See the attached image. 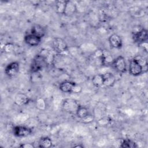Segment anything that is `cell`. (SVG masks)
I'll return each instance as SVG.
<instances>
[{"instance_id":"cell-1","label":"cell","mask_w":148,"mask_h":148,"mask_svg":"<svg viewBox=\"0 0 148 148\" xmlns=\"http://www.w3.org/2000/svg\"><path fill=\"white\" fill-rule=\"evenodd\" d=\"M47 64V58L42 54H37L33 59L31 65V71L37 73L42 71Z\"/></svg>"},{"instance_id":"cell-2","label":"cell","mask_w":148,"mask_h":148,"mask_svg":"<svg viewBox=\"0 0 148 148\" xmlns=\"http://www.w3.org/2000/svg\"><path fill=\"white\" fill-rule=\"evenodd\" d=\"M143 71V67L139 59L134 58L130 61L128 72L129 73L134 76H138L141 75Z\"/></svg>"},{"instance_id":"cell-3","label":"cell","mask_w":148,"mask_h":148,"mask_svg":"<svg viewBox=\"0 0 148 148\" xmlns=\"http://www.w3.org/2000/svg\"><path fill=\"white\" fill-rule=\"evenodd\" d=\"M112 64L115 70L120 73H124L127 71L125 60L122 56H119L113 59Z\"/></svg>"},{"instance_id":"cell-4","label":"cell","mask_w":148,"mask_h":148,"mask_svg":"<svg viewBox=\"0 0 148 148\" xmlns=\"http://www.w3.org/2000/svg\"><path fill=\"white\" fill-rule=\"evenodd\" d=\"M53 47L57 53H62L68 49V46L64 39L61 38H55L53 40Z\"/></svg>"},{"instance_id":"cell-5","label":"cell","mask_w":148,"mask_h":148,"mask_svg":"<svg viewBox=\"0 0 148 148\" xmlns=\"http://www.w3.org/2000/svg\"><path fill=\"white\" fill-rule=\"evenodd\" d=\"M12 131L13 135L18 138L28 136L32 132V130L31 128L23 125H16L13 128Z\"/></svg>"},{"instance_id":"cell-6","label":"cell","mask_w":148,"mask_h":148,"mask_svg":"<svg viewBox=\"0 0 148 148\" xmlns=\"http://www.w3.org/2000/svg\"><path fill=\"white\" fill-rule=\"evenodd\" d=\"M20 71V64L17 61L11 62L8 64L5 68V73L9 77L16 76Z\"/></svg>"},{"instance_id":"cell-7","label":"cell","mask_w":148,"mask_h":148,"mask_svg":"<svg viewBox=\"0 0 148 148\" xmlns=\"http://www.w3.org/2000/svg\"><path fill=\"white\" fill-rule=\"evenodd\" d=\"M132 38L134 41L139 45L147 42L148 39V33L147 29L143 28L140 30L135 32L133 34Z\"/></svg>"},{"instance_id":"cell-8","label":"cell","mask_w":148,"mask_h":148,"mask_svg":"<svg viewBox=\"0 0 148 148\" xmlns=\"http://www.w3.org/2000/svg\"><path fill=\"white\" fill-rule=\"evenodd\" d=\"M42 38L38 36H36L31 33L26 34L24 37V40L25 43L29 46H37L40 42Z\"/></svg>"},{"instance_id":"cell-9","label":"cell","mask_w":148,"mask_h":148,"mask_svg":"<svg viewBox=\"0 0 148 148\" xmlns=\"http://www.w3.org/2000/svg\"><path fill=\"white\" fill-rule=\"evenodd\" d=\"M110 46L114 49H120L123 46V41L121 37L116 34H113L108 38Z\"/></svg>"},{"instance_id":"cell-10","label":"cell","mask_w":148,"mask_h":148,"mask_svg":"<svg viewBox=\"0 0 148 148\" xmlns=\"http://www.w3.org/2000/svg\"><path fill=\"white\" fill-rule=\"evenodd\" d=\"M79 106V105L75 100L72 99H66L63 102L62 108L67 112H76V110Z\"/></svg>"},{"instance_id":"cell-11","label":"cell","mask_w":148,"mask_h":148,"mask_svg":"<svg viewBox=\"0 0 148 148\" xmlns=\"http://www.w3.org/2000/svg\"><path fill=\"white\" fill-rule=\"evenodd\" d=\"M77 11V6L76 3L72 1H66L64 15L66 16H71L73 15Z\"/></svg>"},{"instance_id":"cell-12","label":"cell","mask_w":148,"mask_h":148,"mask_svg":"<svg viewBox=\"0 0 148 148\" xmlns=\"http://www.w3.org/2000/svg\"><path fill=\"white\" fill-rule=\"evenodd\" d=\"M30 101L29 98L24 93H18L14 98V103L20 106H23L27 105Z\"/></svg>"},{"instance_id":"cell-13","label":"cell","mask_w":148,"mask_h":148,"mask_svg":"<svg viewBox=\"0 0 148 148\" xmlns=\"http://www.w3.org/2000/svg\"><path fill=\"white\" fill-rule=\"evenodd\" d=\"M75 83H76L69 80L63 81L60 83L59 85V89L63 92L72 93V88Z\"/></svg>"},{"instance_id":"cell-14","label":"cell","mask_w":148,"mask_h":148,"mask_svg":"<svg viewBox=\"0 0 148 148\" xmlns=\"http://www.w3.org/2000/svg\"><path fill=\"white\" fill-rule=\"evenodd\" d=\"M30 33L42 38L46 34V30L45 28L43 27L42 25L39 24H35L33 25L31 28Z\"/></svg>"},{"instance_id":"cell-15","label":"cell","mask_w":148,"mask_h":148,"mask_svg":"<svg viewBox=\"0 0 148 148\" xmlns=\"http://www.w3.org/2000/svg\"><path fill=\"white\" fill-rule=\"evenodd\" d=\"M103 75L104 78V82H103L104 86L111 87L116 82V77L112 73L106 72L105 73H103Z\"/></svg>"},{"instance_id":"cell-16","label":"cell","mask_w":148,"mask_h":148,"mask_svg":"<svg viewBox=\"0 0 148 148\" xmlns=\"http://www.w3.org/2000/svg\"><path fill=\"white\" fill-rule=\"evenodd\" d=\"M91 82L92 83V84L95 87H100L102 86H103V82H104V78L103 74L98 73L96 74L92 77Z\"/></svg>"},{"instance_id":"cell-17","label":"cell","mask_w":148,"mask_h":148,"mask_svg":"<svg viewBox=\"0 0 148 148\" xmlns=\"http://www.w3.org/2000/svg\"><path fill=\"white\" fill-rule=\"evenodd\" d=\"M52 146L51 139L47 137H42L40 139L38 142V147L40 148H49Z\"/></svg>"},{"instance_id":"cell-18","label":"cell","mask_w":148,"mask_h":148,"mask_svg":"<svg viewBox=\"0 0 148 148\" xmlns=\"http://www.w3.org/2000/svg\"><path fill=\"white\" fill-rule=\"evenodd\" d=\"M75 113L78 118L82 119L89 114V112L86 107L79 105L77 108Z\"/></svg>"},{"instance_id":"cell-19","label":"cell","mask_w":148,"mask_h":148,"mask_svg":"<svg viewBox=\"0 0 148 148\" xmlns=\"http://www.w3.org/2000/svg\"><path fill=\"white\" fill-rule=\"evenodd\" d=\"M120 147L122 148H134L137 147L138 146L134 141L130 139H124L122 140Z\"/></svg>"},{"instance_id":"cell-20","label":"cell","mask_w":148,"mask_h":148,"mask_svg":"<svg viewBox=\"0 0 148 148\" xmlns=\"http://www.w3.org/2000/svg\"><path fill=\"white\" fill-rule=\"evenodd\" d=\"M66 1H57L56 2V10L57 13L63 14L65 8Z\"/></svg>"},{"instance_id":"cell-21","label":"cell","mask_w":148,"mask_h":148,"mask_svg":"<svg viewBox=\"0 0 148 148\" xmlns=\"http://www.w3.org/2000/svg\"><path fill=\"white\" fill-rule=\"evenodd\" d=\"M36 106L39 110H45L46 108V103L45 99L42 98H38L36 101Z\"/></svg>"},{"instance_id":"cell-22","label":"cell","mask_w":148,"mask_h":148,"mask_svg":"<svg viewBox=\"0 0 148 148\" xmlns=\"http://www.w3.org/2000/svg\"><path fill=\"white\" fill-rule=\"evenodd\" d=\"M15 45L12 43H7L3 46V51L5 53H9L14 50Z\"/></svg>"},{"instance_id":"cell-23","label":"cell","mask_w":148,"mask_h":148,"mask_svg":"<svg viewBox=\"0 0 148 148\" xmlns=\"http://www.w3.org/2000/svg\"><path fill=\"white\" fill-rule=\"evenodd\" d=\"M94 55L95 56V57L101 60L104 56V50L101 49H97L94 50Z\"/></svg>"},{"instance_id":"cell-24","label":"cell","mask_w":148,"mask_h":148,"mask_svg":"<svg viewBox=\"0 0 148 148\" xmlns=\"http://www.w3.org/2000/svg\"><path fill=\"white\" fill-rule=\"evenodd\" d=\"M82 120V122L83 123H86V124H88L90 123L91 122H92L94 120V116L91 114H87L85 117H84L83 119H81Z\"/></svg>"},{"instance_id":"cell-25","label":"cell","mask_w":148,"mask_h":148,"mask_svg":"<svg viewBox=\"0 0 148 148\" xmlns=\"http://www.w3.org/2000/svg\"><path fill=\"white\" fill-rule=\"evenodd\" d=\"M82 91V87L78 84L75 83L72 90V92L73 93H80L81 91Z\"/></svg>"},{"instance_id":"cell-26","label":"cell","mask_w":148,"mask_h":148,"mask_svg":"<svg viewBox=\"0 0 148 148\" xmlns=\"http://www.w3.org/2000/svg\"><path fill=\"white\" fill-rule=\"evenodd\" d=\"M110 120L108 119V118L106 117H102L101 119L99 120L98 123L102 125H106L107 124H108V123L109 122Z\"/></svg>"},{"instance_id":"cell-27","label":"cell","mask_w":148,"mask_h":148,"mask_svg":"<svg viewBox=\"0 0 148 148\" xmlns=\"http://www.w3.org/2000/svg\"><path fill=\"white\" fill-rule=\"evenodd\" d=\"M19 147L22 148H34L35 147V146L32 143H21L19 145Z\"/></svg>"},{"instance_id":"cell-28","label":"cell","mask_w":148,"mask_h":148,"mask_svg":"<svg viewBox=\"0 0 148 148\" xmlns=\"http://www.w3.org/2000/svg\"><path fill=\"white\" fill-rule=\"evenodd\" d=\"M73 147H80V148H82V147H84V146L82 145H77L74 146Z\"/></svg>"}]
</instances>
